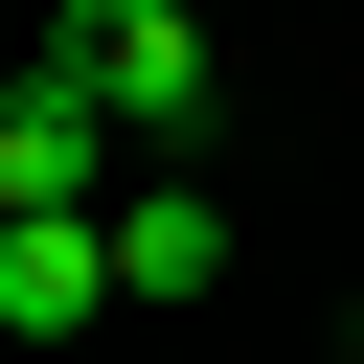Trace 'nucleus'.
Masks as SVG:
<instances>
[{
  "label": "nucleus",
  "instance_id": "4",
  "mask_svg": "<svg viewBox=\"0 0 364 364\" xmlns=\"http://www.w3.org/2000/svg\"><path fill=\"white\" fill-rule=\"evenodd\" d=\"M205 273H228V205L205 182H136L114 205V296H205Z\"/></svg>",
  "mask_w": 364,
  "mask_h": 364
},
{
  "label": "nucleus",
  "instance_id": "2",
  "mask_svg": "<svg viewBox=\"0 0 364 364\" xmlns=\"http://www.w3.org/2000/svg\"><path fill=\"white\" fill-rule=\"evenodd\" d=\"M68 205H114V114L23 68V91H0V228H68Z\"/></svg>",
  "mask_w": 364,
  "mask_h": 364
},
{
  "label": "nucleus",
  "instance_id": "3",
  "mask_svg": "<svg viewBox=\"0 0 364 364\" xmlns=\"http://www.w3.org/2000/svg\"><path fill=\"white\" fill-rule=\"evenodd\" d=\"M91 296H114V205H68V228H0V318H23V341H68Z\"/></svg>",
  "mask_w": 364,
  "mask_h": 364
},
{
  "label": "nucleus",
  "instance_id": "5",
  "mask_svg": "<svg viewBox=\"0 0 364 364\" xmlns=\"http://www.w3.org/2000/svg\"><path fill=\"white\" fill-rule=\"evenodd\" d=\"M182 23H205V0H182Z\"/></svg>",
  "mask_w": 364,
  "mask_h": 364
},
{
  "label": "nucleus",
  "instance_id": "1",
  "mask_svg": "<svg viewBox=\"0 0 364 364\" xmlns=\"http://www.w3.org/2000/svg\"><path fill=\"white\" fill-rule=\"evenodd\" d=\"M23 68H46V91H91L114 136H205V23H182V0H68Z\"/></svg>",
  "mask_w": 364,
  "mask_h": 364
}]
</instances>
